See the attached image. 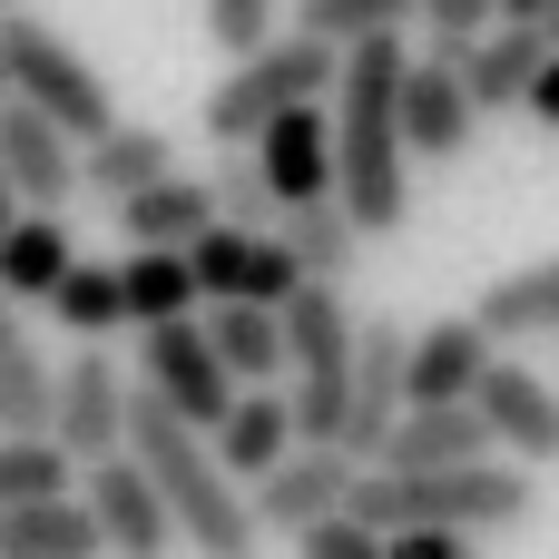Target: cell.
Wrapping results in <instances>:
<instances>
[{
    "mask_svg": "<svg viewBox=\"0 0 559 559\" xmlns=\"http://www.w3.org/2000/svg\"><path fill=\"white\" fill-rule=\"evenodd\" d=\"M128 413H138V383L108 364V344H79V354L59 364V403H49V432H59L79 462H98V452H118V442H128Z\"/></svg>",
    "mask_w": 559,
    "mask_h": 559,
    "instance_id": "7c38bea8",
    "label": "cell"
},
{
    "mask_svg": "<svg viewBox=\"0 0 559 559\" xmlns=\"http://www.w3.org/2000/svg\"><path fill=\"white\" fill-rule=\"evenodd\" d=\"M531 118H540V128H550V138H559V49H550V69L531 79Z\"/></svg>",
    "mask_w": 559,
    "mask_h": 559,
    "instance_id": "d590c367",
    "label": "cell"
},
{
    "mask_svg": "<svg viewBox=\"0 0 559 559\" xmlns=\"http://www.w3.org/2000/svg\"><path fill=\"white\" fill-rule=\"evenodd\" d=\"M177 167V138L167 128H147V118H118V128H98L88 138V157H79V177H88V197H138L147 177H167Z\"/></svg>",
    "mask_w": 559,
    "mask_h": 559,
    "instance_id": "cb8c5ba5",
    "label": "cell"
},
{
    "mask_svg": "<svg viewBox=\"0 0 559 559\" xmlns=\"http://www.w3.org/2000/svg\"><path fill=\"white\" fill-rule=\"evenodd\" d=\"M187 265H197V285H206V305H226V295L285 305V295L305 285V255L285 246V226H236V216H216L206 236H187Z\"/></svg>",
    "mask_w": 559,
    "mask_h": 559,
    "instance_id": "30bf717a",
    "label": "cell"
},
{
    "mask_svg": "<svg viewBox=\"0 0 559 559\" xmlns=\"http://www.w3.org/2000/svg\"><path fill=\"white\" fill-rule=\"evenodd\" d=\"M295 20L354 49V39H373V29H403V20H423V0H295Z\"/></svg>",
    "mask_w": 559,
    "mask_h": 559,
    "instance_id": "d6a6232c",
    "label": "cell"
},
{
    "mask_svg": "<svg viewBox=\"0 0 559 559\" xmlns=\"http://www.w3.org/2000/svg\"><path fill=\"white\" fill-rule=\"evenodd\" d=\"M10 216H20V187H10V157H0V236H10Z\"/></svg>",
    "mask_w": 559,
    "mask_h": 559,
    "instance_id": "74e56055",
    "label": "cell"
},
{
    "mask_svg": "<svg viewBox=\"0 0 559 559\" xmlns=\"http://www.w3.org/2000/svg\"><path fill=\"white\" fill-rule=\"evenodd\" d=\"M108 531L79 491H39V501H0V559H98Z\"/></svg>",
    "mask_w": 559,
    "mask_h": 559,
    "instance_id": "ffe728a7",
    "label": "cell"
},
{
    "mask_svg": "<svg viewBox=\"0 0 559 559\" xmlns=\"http://www.w3.org/2000/svg\"><path fill=\"white\" fill-rule=\"evenodd\" d=\"M0 157H10L20 206H69V197L88 187V177H79L88 138H79V128H59L39 98H0Z\"/></svg>",
    "mask_w": 559,
    "mask_h": 559,
    "instance_id": "4fadbf2b",
    "label": "cell"
},
{
    "mask_svg": "<svg viewBox=\"0 0 559 559\" xmlns=\"http://www.w3.org/2000/svg\"><path fill=\"white\" fill-rule=\"evenodd\" d=\"M285 246L305 255V275H334V285H344L373 236H364V216H354L344 197H305V206H285Z\"/></svg>",
    "mask_w": 559,
    "mask_h": 559,
    "instance_id": "83f0119b",
    "label": "cell"
},
{
    "mask_svg": "<svg viewBox=\"0 0 559 559\" xmlns=\"http://www.w3.org/2000/svg\"><path fill=\"white\" fill-rule=\"evenodd\" d=\"M0 10H20V0H0Z\"/></svg>",
    "mask_w": 559,
    "mask_h": 559,
    "instance_id": "60d3db41",
    "label": "cell"
},
{
    "mask_svg": "<svg viewBox=\"0 0 559 559\" xmlns=\"http://www.w3.org/2000/svg\"><path fill=\"white\" fill-rule=\"evenodd\" d=\"M481 452H501L481 403H403V423L383 432L373 462H393V472H442V462H481Z\"/></svg>",
    "mask_w": 559,
    "mask_h": 559,
    "instance_id": "d6986e66",
    "label": "cell"
},
{
    "mask_svg": "<svg viewBox=\"0 0 559 559\" xmlns=\"http://www.w3.org/2000/svg\"><path fill=\"white\" fill-rule=\"evenodd\" d=\"M0 59H10V98H39L59 128H79V138H98V128H118V98H108V79L20 0V10H0Z\"/></svg>",
    "mask_w": 559,
    "mask_h": 559,
    "instance_id": "8992f818",
    "label": "cell"
},
{
    "mask_svg": "<svg viewBox=\"0 0 559 559\" xmlns=\"http://www.w3.org/2000/svg\"><path fill=\"white\" fill-rule=\"evenodd\" d=\"M334 69H344V39L285 20L275 39H255L246 59H226V79L206 88V138L216 147H255V128L295 98H334Z\"/></svg>",
    "mask_w": 559,
    "mask_h": 559,
    "instance_id": "5b68a950",
    "label": "cell"
},
{
    "mask_svg": "<svg viewBox=\"0 0 559 559\" xmlns=\"http://www.w3.org/2000/svg\"><path fill=\"white\" fill-rule=\"evenodd\" d=\"M354 344H364V314L344 305V285L305 275L285 295V393H295L305 442H344V423H354Z\"/></svg>",
    "mask_w": 559,
    "mask_h": 559,
    "instance_id": "277c9868",
    "label": "cell"
},
{
    "mask_svg": "<svg viewBox=\"0 0 559 559\" xmlns=\"http://www.w3.org/2000/svg\"><path fill=\"white\" fill-rule=\"evenodd\" d=\"M206 226H216V177L167 167V177H147L138 197H118V236H128V246H187V236H206Z\"/></svg>",
    "mask_w": 559,
    "mask_h": 559,
    "instance_id": "7402d4cb",
    "label": "cell"
},
{
    "mask_svg": "<svg viewBox=\"0 0 559 559\" xmlns=\"http://www.w3.org/2000/svg\"><path fill=\"white\" fill-rule=\"evenodd\" d=\"M354 472H364V452H354V442H295L275 472H255L246 491H255V521H265V540H295L305 521L344 511V501H354Z\"/></svg>",
    "mask_w": 559,
    "mask_h": 559,
    "instance_id": "8fae6325",
    "label": "cell"
},
{
    "mask_svg": "<svg viewBox=\"0 0 559 559\" xmlns=\"http://www.w3.org/2000/svg\"><path fill=\"white\" fill-rule=\"evenodd\" d=\"M550 39H559V10H550Z\"/></svg>",
    "mask_w": 559,
    "mask_h": 559,
    "instance_id": "ab89813d",
    "label": "cell"
},
{
    "mask_svg": "<svg viewBox=\"0 0 559 559\" xmlns=\"http://www.w3.org/2000/svg\"><path fill=\"white\" fill-rule=\"evenodd\" d=\"M128 442H138V462L157 472V491H167V511H177L187 550H206V559H246L255 540H265V521H255V491L226 472L216 432H206V423H187L177 403H157L147 383H138Z\"/></svg>",
    "mask_w": 559,
    "mask_h": 559,
    "instance_id": "7a4b0ae2",
    "label": "cell"
},
{
    "mask_svg": "<svg viewBox=\"0 0 559 559\" xmlns=\"http://www.w3.org/2000/svg\"><path fill=\"white\" fill-rule=\"evenodd\" d=\"M0 98H10V59H0Z\"/></svg>",
    "mask_w": 559,
    "mask_h": 559,
    "instance_id": "f35d334b",
    "label": "cell"
},
{
    "mask_svg": "<svg viewBox=\"0 0 559 559\" xmlns=\"http://www.w3.org/2000/svg\"><path fill=\"white\" fill-rule=\"evenodd\" d=\"M206 334H216V354L236 364V383H285V305L226 295V305H206Z\"/></svg>",
    "mask_w": 559,
    "mask_h": 559,
    "instance_id": "484cf974",
    "label": "cell"
},
{
    "mask_svg": "<svg viewBox=\"0 0 559 559\" xmlns=\"http://www.w3.org/2000/svg\"><path fill=\"white\" fill-rule=\"evenodd\" d=\"M216 216H236V226H285V197H275V177H265L255 147H226V157H216Z\"/></svg>",
    "mask_w": 559,
    "mask_h": 559,
    "instance_id": "1f68e13d",
    "label": "cell"
},
{
    "mask_svg": "<svg viewBox=\"0 0 559 559\" xmlns=\"http://www.w3.org/2000/svg\"><path fill=\"white\" fill-rule=\"evenodd\" d=\"M550 10L559 0H501V20H540V29H550Z\"/></svg>",
    "mask_w": 559,
    "mask_h": 559,
    "instance_id": "8d00e7d4",
    "label": "cell"
},
{
    "mask_svg": "<svg viewBox=\"0 0 559 559\" xmlns=\"http://www.w3.org/2000/svg\"><path fill=\"white\" fill-rule=\"evenodd\" d=\"M403 403H413V324H403V314H364V344H354V423H344V442L373 462L383 432L403 423Z\"/></svg>",
    "mask_w": 559,
    "mask_h": 559,
    "instance_id": "5bb4252c",
    "label": "cell"
},
{
    "mask_svg": "<svg viewBox=\"0 0 559 559\" xmlns=\"http://www.w3.org/2000/svg\"><path fill=\"white\" fill-rule=\"evenodd\" d=\"M403 29H373L334 69V197L364 216V236H403L413 216V138H403Z\"/></svg>",
    "mask_w": 559,
    "mask_h": 559,
    "instance_id": "6da1fadb",
    "label": "cell"
},
{
    "mask_svg": "<svg viewBox=\"0 0 559 559\" xmlns=\"http://www.w3.org/2000/svg\"><path fill=\"white\" fill-rule=\"evenodd\" d=\"M354 511L403 531V521H452V531H521L540 511V472L511 462V452H481V462H442V472H393V462H364L354 472Z\"/></svg>",
    "mask_w": 559,
    "mask_h": 559,
    "instance_id": "3957f363",
    "label": "cell"
},
{
    "mask_svg": "<svg viewBox=\"0 0 559 559\" xmlns=\"http://www.w3.org/2000/svg\"><path fill=\"white\" fill-rule=\"evenodd\" d=\"M501 334L481 314H442V324H413V403H472L481 373H491Z\"/></svg>",
    "mask_w": 559,
    "mask_h": 559,
    "instance_id": "ac0fdd59",
    "label": "cell"
},
{
    "mask_svg": "<svg viewBox=\"0 0 559 559\" xmlns=\"http://www.w3.org/2000/svg\"><path fill=\"white\" fill-rule=\"evenodd\" d=\"M39 491H79V452L59 432H0V501H39Z\"/></svg>",
    "mask_w": 559,
    "mask_h": 559,
    "instance_id": "4dcf8cb0",
    "label": "cell"
},
{
    "mask_svg": "<svg viewBox=\"0 0 559 559\" xmlns=\"http://www.w3.org/2000/svg\"><path fill=\"white\" fill-rule=\"evenodd\" d=\"M79 501L98 511L108 550H128V559H157V550H177V540H187V531H177V511H167V491H157V472L138 462V442H118V452L79 462Z\"/></svg>",
    "mask_w": 559,
    "mask_h": 559,
    "instance_id": "9c48e42d",
    "label": "cell"
},
{
    "mask_svg": "<svg viewBox=\"0 0 559 559\" xmlns=\"http://www.w3.org/2000/svg\"><path fill=\"white\" fill-rule=\"evenodd\" d=\"M275 10H285V0H197V20H206V39H216L226 59H246L255 39H275Z\"/></svg>",
    "mask_w": 559,
    "mask_h": 559,
    "instance_id": "836d02e7",
    "label": "cell"
},
{
    "mask_svg": "<svg viewBox=\"0 0 559 559\" xmlns=\"http://www.w3.org/2000/svg\"><path fill=\"white\" fill-rule=\"evenodd\" d=\"M501 344H521V334H559V255L550 265H521V275H501V285H481V305H472Z\"/></svg>",
    "mask_w": 559,
    "mask_h": 559,
    "instance_id": "f546056e",
    "label": "cell"
},
{
    "mask_svg": "<svg viewBox=\"0 0 559 559\" xmlns=\"http://www.w3.org/2000/svg\"><path fill=\"white\" fill-rule=\"evenodd\" d=\"M49 324H59V334H79V344H108V334L128 324V265L79 255V265L59 275V295H49Z\"/></svg>",
    "mask_w": 559,
    "mask_h": 559,
    "instance_id": "4316f807",
    "label": "cell"
},
{
    "mask_svg": "<svg viewBox=\"0 0 559 559\" xmlns=\"http://www.w3.org/2000/svg\"><path fill=\"white\" fill-rule=\"evenodd\" d=\"M138 383L157 393V403H177L187 423H226V403H236V364L216 354V334H206V305L197 314H167V324H138Z\"/></svg>",
    "mask_w": 559,
    "mask_h": 559,
    "instance_id": "52a82bcc",
    "label": "cell"
},
{
    "mask_svg": "<svg viewBox=\"0 0 559 559\" xmlns=\"http://www.w3.org/2000/svg\"><path fill=\"white\" fill-rule=\"evenodd\" d=\"M118 265H128V324H167V314H197L206 305L187 246H128Z\"/></svg>",
    "mask_w": 559,
    "mask_h": 559,
    "instance_id": "f1b7e54d",
    "label": "cell"
},
{
    "mask_svg": "<svg viewBox=\"0 0 559 559\" xmlns=\"http://www.w3.org/2000/svg\"><path fill=\"white\" fill-rule=\"evenodd\" d=\"M49 403H59V373L39 364V344L20 324V295L0 285V432H49Z\"/></svg>",
    "mask_w": 559,
    "mask_h": 559,
    "instance_id": "d4e9b609",
    "label": "cell"
},
{
    "mask_svg": "<svg viewBox=\"0 0 559 559\" xmlns=\"http://www.w3.org/2000/svg\"><path fill=\"white\" fill-rule=\"evenodd\" d=\"M481 98L462 79V39H432L413 69H403V138H413V167H452L472 138H481Z\"/></svg>",
    "mask_w": 559,
    "mask_h": 559,
    "instance_id": "ba28073f",
    "label": "cell"
},
{
    "mask_svg": "<svg viewBox=\"0 0 559 559\" xmlns=\"http://www.w3.org/2000/svg\"><path fill=\"white\" fill-rule=\"evenodd\" d=\"M472 403L491 413V442H501L511 462H531V472H550V462H559V383H550V373L491 354V373H481Z\"/></svg>",
    "mask_w": 559,
    "mask_h": 559,
    "instance_id": "9a60e30c",
    "label": "cell"
},
{
    "mask_svg": "<svg viewBox=\"0 0 559 559\" xmlns=\"http://www.w3.org/2000/svg\"><path fill=\"white\" fill-rule=\"evenodd\" d=\"M255 157H265V177H275L285 206L334 197V98H295V108H275V118L255 128Z\"/></svg>",
    "mask_w": 559,
    "mask_h": 559,
    "instance_id": "2e32d148",
    "label": "cell"
},
{
    "mask_svg": "<svg viewBox=\"0 0 559 559\" xmlns=\"http://www.w3.org/2000/svg\"><path fill=\"white\" fill-rule=\"evenodd\" d=\"M69 265H79L69 216H59V206H20V216H10V236H0V285H10L20 305H49Z\"/></svg>",
    "mask_w": 559,
    "mask_h": 559,
    "instance_id": "603a6c76",
    "label": "cell"
},
{
    "mask_svg": "<svg viewBox=\"0 0 559 559\" xmlns=\"http://www.w3.org/2000/svg\"><path fill=\"white\" fill-rule=\"evenodd\" d=\"M295 442H305V432H295V393H285V383H236V403H226V423H216L226 472L255 481V472H275Z\"/></svg>",
    "mask_w": 559,
    "mask_h": 559,
    "instance_id": "44dd1931",
    "label": "cell"
},
{
    "mask_svg": "<svg viewBox=\"0 0 559 559\" xmlns=\"http://www.w3.org/2000/svg\"><path fill=\"white\" fill-rule=\"evenodd\" d=\"M501 20V0H423V29L432 39H472V29H491Z\"/></svg>",
    "mask_w": 559,
    "mask_h": 559,
    "instance_id": "e575fe53",
    "label": "cell"
},
{
    "mask_svg": "<svg viewBox=\"0 0 559 559\" xmlns=\"http://www.w3.org/2000/svg\"><path fill=\"white\" fill-rule=\"evenodd\" d=\"M550 29L540 20H491V29H472L462 39V79H472V98L501 118V108H531V79L550 69Z\"/></svg>",
    "mask_w": 559,
    "mask_h": 559,
    "instance_id": "e0dca14e",
    "label": "cell"
}]
</instances>
